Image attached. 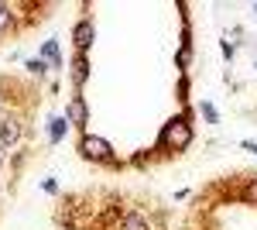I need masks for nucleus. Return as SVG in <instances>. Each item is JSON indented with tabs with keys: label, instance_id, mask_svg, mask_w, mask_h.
<instances>
[{
	"label": "nucleus",
	"instance_id": "nucleus-10",
	"mask_svg": "<svg viewBox=\"0 0 257 230\" xmlns=\"http://www.w3.org/2000/svg\"><path fill=\"white\" fill-rule=\"evenodd\" d=\"M240 196H243V203H257V179H254V182H250L243 192H240Z\"/></svg>",
	"mask_w": 257,
	"mask_h": 230
},
{
	"label": "nucleus",
	"instance_id": "nucleus-13",
	"mask_svg": "<svg viewBox=\"0 0 257 230\" xmlns=\"http://www.w3.org/2000/svg\"><path fill=\"white\" fill-rule=\"evenodd\" d=\"M254 14H257V7H254Z\"/></svg>",
	"mask_w": 257,
	"mask_h": 230
},
{
	"label": "nucleus",
	"instance_id": "nucleus-11",
	"mask_svg": "<svg viewBox=\"0 0 257 230\" xmlns=\"http://www.w3.org/2000/svg\"><path fill=\"white\" fill-rule=\"evenodd\" d=\"M45 55H48L52 62H55V65H59V45H55V41H48V45H45Z\"/></svg>",
	"mask_w": 257,
	"mask_h": 230
},
{
	"label": "nucleus",
	"instance_id": "nucleus-4",
	"mask_svg": "<svg viewBox=\"0 0 257 230\" xmlns=\"http://www.w3.org/2000/svg\"><path fill=\"white\" fill-rule=\"evenodd\" d=\"M69 124H76V127L86 124V103H82V96H72V103H69Z\"/></svg>",
	"mask_w": 257,
	"mask_h": 230
},
{
	"label": "nucleus",
	"instance_id": "nucleus-6",
	"mask_svg": "<svg viewBox=\"0 0 257 230\" xmlns=\"http://www.w3.org/2000/svg\"><path fill=\"white\" fill-rule=\"evenodd\" d=\"M18 137H21V124H18V120H4V127H0V141H4V144H14Z\"/></svg>",
	"mask_w": 257,
	"mask_h": 230
},
{
	"label": "nucleus",
	"instance_id": "nucleus-7",
	"mask_svg": "<svg viewBox=\"0 0 257 230\" xmlns=\"http://www.w3.org/2000/svg\"><path fill=\"white\" fill-rule=\"evenodd\" d=\"M7 28H11V7H7V4H0V35H4Z\"/></svg>",
	"mask_w": 257,
	"mask_h": 230
},
{
	"label": "nucleus",
	"instance_id": "nucleus-3",
	"mask_svg": "<svg viewBox=\"0 0 257 230\" xmlns=\"http://www.w3.org/2000/svg\"><path fill=\"white\" fill-rule=\"evenodd\" d=\"M72 38H76L79 48H89V45H93V21H79V24L72 28Z\"/></svg>",
	"mask_w": 257,
	"mask_h": 230
},
{
	"label": "nucleus",
	"instance_id": "nucleus-2",
	"mask_svg": "<svg viewBox=\"0 0 257 230\" xmlns=\"http://www.w3.org/2000/svg\"><path fill=\"white\" fill-rule=\"evenodd\" d=\"M79 151H82V158H89V162H113L110 144H106L103 137H93V134H86L79 141Z\"/></svg>",
	"mask_w": 257,
	"mask_h": 230
},
{
	"label": "nucleus",
	"instance_id": "nucleus-5",
	"mask_svg": "<svg viewBox=\"0 0 257 230\" xmlns=\"http://www.w3.org/2000/svg\"><path fill=\"white\" fill-rule=\"evenodd\" d=\"M120 230H151V220L141 216V213H127L123 223H120Z\"/></svg>",
	"mask_w": 257,
	"mask_h": 230
},
{
	"label": "nucleus",
	"instance_id": "nucleus-9",
	"mask_svg": "<svg viewBox=\"0 0 257 230\" xmlns=\"http://www.w3.org/2000/svg\"><path fill=\"white\" fill-rule=\"evenodd\" d=\"M65 124H69V120H62V117H55V120H52V141H59V137H62Z\"/></svg>",
	"mask_w": 257,
	"mask_h": 230
},
{
	"label": "nucleus",
	"instance_id": "nucleus-8",
	"mask_svg": "<svg viewBox=\"0 0 257 230\" xmlns=\"http://www.w3.org/2000/svg\"><path fill=\"white\" fill-rule=\"evenodd\" d=\"M86 76H89V65H86V58H76V79H79V83H86Z\"/></svg>",
	"mask_w": 257,
	"mask_h": 230
},
{
	"label": "nucleus",
	"instance_id": "nucleus-12",
	"mask_svg": "<svg viewBox=\"0 0 257 230\" xmlns=\"http://www.w3.org/2000/svg\"><path fill=\"white\" fill-rule=\"evenodd\" d=\"M28 69H31V72H45V62H41V58H35V62H28Z\"/></svg>",
	"mask_w": 257,
	"mask_h": 230
},
{
	"label": "nucleus",
	"instance_id": "nucleus-1",
	"mask_svg": "<svg viewBox=\"0 0 257 230\" xmlns=\"http://www.w3.org/2000/svg\"><path fill=\"white\" fill-rule=\"evenodd\" d=\"M158 144H161V148H172V151H185V148L192 144V127H189L182 117H175V120H168V124H165Z\"/></svg>",
	"mask_w": 257,
	"mask_h": 230
}]
</instances>
